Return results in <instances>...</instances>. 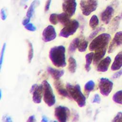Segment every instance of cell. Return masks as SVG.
<instances>
[{
	"instance_id": "cell-39",
	"label": "cell",
	"mask_w": 122,
	"mask_h": 122,
	"mask_svg": "<svg viewBox=\"0 0 122 122\" xmlns=\"http://www.w3.org/2000/svg\"><path fill=\"white\" fill-rule=\"evenodd\" d=\"M30 19L29 18H27L26 17V18H25L23 20H22V25H23L24 26L26 25V24H27L28 23H29L30 22Z\"/></svg>"
},
{
	"instance_id": "cell-32",
	"label": "cell",
	"mask_w": 122,
	"mask_h": 122,
	"mask_svg": "<svg viewBox=\"0 0 122 122\" xmlns=\"http://www.w3.org/2000/svg\"><path fill=\"white\" fill-rule=\"evenodd\" d=\"M6 43H4L1 49V53H0V69L2 67V64L3 63V61L4 59V53L5 51V49H6Z\"/></svg>"
},
{
	"instance_id": "cell-25",
	"label": "cell",
	"mask_w": 122,
	"mask_h": 122,
	"mask_svg": "<svg viewBox=\"0 0 122 122\" xmlns=\"http://www.w3.org/2000/svg\"><path fill=\"white\" fill-rule=\"evenodd\" d=\"M112 100L118 104H122V90L119 91L113 94Z\"/></svg>"
},
{
	"instance_id": "cell-27",
	"label": "cell",
	"mask_w": 122,
	"mask_h": 122,
	"mask_svg": "<svg viewBox=\"0 0 122 122\" xmlns=\"http://www.w3.org/2000/svg\"><path fill=\"white\" fill-rule=\"evenodd\" d=\"M99 21L98 17L96 15H93L89 21V25L93 29H95L99 24Z\"/></svg>"
},
{
	"instance_id": "cell-8",
	"label": "cell",
	"mask_w": 122,
	"mask_h": 122,
	"mask_svg": "<svg viewBox=\"0 0 122 122\" xmlns=\"http://www.w3.org/2000/svg\"><path fill=\"white\" fill-rule=\"evenodd\" d=\"M113 82L106 78H101L99 83L100 93L104 96H108L113 88Z\"/></svg>"
},
{
	"instance_id": "cell-34",
	"label": "cell",
	"mask_w": 122,
	"mask_h": 122,
	"mask_svg": "<svg viewBox=\"0 0 122 122\" xmlns=\"http://www.w3.org/2000/svg\"><path fill=\"white\" fill-rule=\"evenodd\" d=\"M112 122H122V112H119L112 120Z\"/></svg>"
},
{
	"instance_id": "cell-35",
	"label": "cell",
	"mask_w": 122,
	"mask_h": 122,
	"mask_svg": "<svg viewBox=\"0 0 122 122\" xmlns=\"http://www.w3.org/2000/svg\"><path fill=\"white\" fill-rule=\"evenodd\" d=\"M101 102V98L98 94H95L94 96L92 103H99Z\"/></svg>"
},
{
	"instance_id": "cell-30",
	"label": "cell",
	"mask_w": 122,
	"mask_h": 122,
	"mask_svg": "<svg viewBox=\"0 0 122 122\" xmlns=\"http://www.w3.org/2000/svg\"><path fill=\"white\" fill-rule=\"evenodd\" d=\"M105 30V28L103 27H98V28H96L95 30H94L89 35L88 37V39L89 40H92L97 36V35L100 32L103 31Z\"/></svg>"
},
{
	"instance_id": "cell-45",
	"label": "cell",
	"mask_w": 122,
	"mask_h": 122,
	"mask_svg": "<svg viewBox=\"0 0 122 122\" xmlns=\"http://www.w3.org/2000/svg\"><path fill=\"white\" fill-rule=\"evenodd\" d=\"M121 18H122V14H121Z\"/></svg>"
},
{
	"instance_id": "cell-18",
	"label": "cell",
	"mask_w": 122,
	"mask_h": 122,
	"mask_svg": "<svg viewBox=\"0 0 122 122\" xmlns=\"http://www.w3.org/2000/svg\"><path fill=\"white\" fill-rule=\"evenodd\" d=\"M106 51L107 49L95 51L93 59V63L94 65H97L99 62L102 60V59L105 55Z\"/></svg>"
},
{
	"instance_id": "cell-10",
	"label": "cell",
	"mask_w": 122,
	"mask_h": 122,
	"mask_svg": "<svg viewBox=\"0 0 122 122\" xmlns=\"http://www.w3.org/2000/svg\"><path fill=\"white\" fill-rule=\"evenodd\" d=\"M76 7V0H64L62 4L63 11L70 17L75 14Z\"/></svg>"
},
{
	"instance_id": "cell-14",
	"label": "cell",
	"mask_w": 122,
	"mask_h": 122,
	"mask_svg": "<svg viewBox=\"0 0 122 122\" xmlns=\"http://www.w3.org/2000/svg\"><path fill=\"white\" fill-rule=\"evenodd\" d=\"M54 85L55 88L56 89L59 94L63 97L69 98L70 99H71L69 94L67 90L64 88L62 83L60 81H59V80H55V81L54 82Z\"/></svg>"
},
{
	"instance_id": "cell-2",
	"label": "cell",
	"mask_w": 122,
	"mask_h": 122,
	"mask_svg": "<svg viewBox=\"0 0 122 122\" xmlns=\"http://www.w3.org/2000/svg\"><path fill=\"white\" fill-rule=\"evenodd\" d=\"M70 96L78 104L79 107L82 108L86 104V97L81 91V88L79 84L71 85L67 83L66 85Z\"/></svg>"
},
{
	"instance_id": "cell-41",
	"label": "cell",
	"mask_w": 122,
	"mask_h": 122,
	"mask_svg": "<svg viewBox=\"0 0 122 122\" xmlns=\"http://www.w3.org/2000/svg\"><path fill=\"white\" fill-rule=\"evenodd\" d=\"M4 119H5V120L4 121L6 122H12V120H11V118L9 116H5L4 117Z\"/></svg>"
},
{
	"instance_id": "cell-19",
	"label": "cell",
	"mask_w": 122,
	"mask_h": 122,
	"mask_svg": "<svg viewBox=\"0 0 122 122\" xmlns=\"http://www.w3.org/2000/svg\"><path fill=\"white\" fill-rule=\"evenodd\" d=\"M94 52L92 51L86 54L85 55V69L88 72L91 70V64L93 61Z\"/></svg>"
},
{
	"instance_id": "cell-22",
	"label": "cell",
	"mask_w": 122,
	"mask_h": 122,
	"mask_svg": "<svg viewBox=\"0 0 122 122\" xmlns=\"http://www.w3.org/2000/svg\"><path fill=\"white\" fill-rule=\"evenodd\" d=\"M80 41V39L78 38H74L71 41L68 47V51L69 53H73L76 50L78 47Z\"/></svg>"
},
{
	"instance_id": "cell-29",
	"label": "cell",
	"mask_w": 122,
	"mask_h": 122,
	"mask_svg": "<svg viewBox=\"0 0 122 122\" xmlns=\"http://www.w3.org/2000/svg\"><path fill=\"white\" fill-rule=\"evenodd\" d=\"M28 60L29 63H30L34 55V51L33 45L31 42L28 41Z\"/></svg>"
},
{
	"instance_id": "cell-44",
	"label": "cell",
	"mask_w": 122,
	"mask_h": 122,
	"mask_svg": "<svg viewBox=\"0 0 122 122\" xmlns=\"http://www.w3.org/2000/svg\"><path fill=\"white\" fill-rule=\"evenodd\" d=\"M0 99H1V97H2V92H1V91L0 90Z\"/></svg>"
},
{
	"instance_id": "cell-24",
	"label": "cell",
	"mask_w": 122,
	"mask_h": 122,
	"mask_svg": "<svg viewBox=\"0 0 122 122\" xmlns=\"http://www.w3.org/2000/svg\"><path fill=\"white\" fill-rule=\"evenodd\" d=\"M95 87V83L92 80H90L88 81L85 84L84 87V92L86 93V95L88 97L90 93L92 91Z\"/></svg>"
},
{
	"instance_id": "cell-28",
	"label": "cell",
	"mask_w": 122,
	"mask_h": 122,
	"mask_svg": "<svg viewBox=\"0 0 122 122\" xmlns=\"http://www.w3.org/2000/svg\"><path fill=\"white\" fill-rule=\"evenodd\" d=\"M88 42L85 40H82L81 41H80L78 49L79 51L81 52H85L88 47Z\"/></svg>"
},
{
	"instance_id": "cell-23",
	"label": "cell",
	"mask_w": 122,
	"mask_h": 122,
	"mask_svg": "<svg viewBox=\"0 0 122 122\" xmlns=\"http://www.w3.org/2000/svg\"><path fill=\"white\" fill-rule=\"evenodd\" d=\"M38 3H39V1L37 0H34L31 2L27 11L26 18L30 19V18L32 17L33 13L34 12L35 8Z\"/></svg>"
},
{
	"instance_id": "cell-11",
	"label": "cell",
	"mask_w": 122,
	"mask_h": 122,
	"mask_svg": "<svg viewBox=\"0 0 122 122\" xmlns=\"http://www.w3.org/2000/svg\"><path fill=\"white\" fill-rule=\"evenodd\" d=\"M57 36L54 27L52 25H48L43 30L42 33V40L45 42H49L54 40Z\"/></svg>"
},
{
	"instance_id": "cell-17",
	"label": "cell",
	"mask_w": 122,
	"mask_h": 122,
	"mask_svg": "<svg viewBox=\"0 0 122 122\" xmlns=\"http://www.w3.org/2000/svg\"><path fill=\"white\" fill-rule=\"evenodd\" d=\"M47 71L55 80H59L63 75L64 71L62 70H57L51 67L47 68Z\"/></svg>"
},
{
	"instance_id": "cell-21",
	"label": "cell",
	"mask_w": 122,
	"mask_h": 122,
	"mask_svg": "<svg viewBox=\"0 0 122 122\" xmlns=\"http://www.w3.org/2000/svg\"><path fill=\"white\" fill-rule=\"evenodd\" d=\"M77 68V63L76 60L72 56H70L68 59V70L72 73L75 72Z\"/></svg>"
},
{
	"instance_id": "cell-4",
	"label": "cell",
	"mask_w": 122,
	"mask_h": 122,
	"mask_svg": "<svg viewBox=\"0 0 122 122\" xmlns=\"http://www.w3.org/2000/svg\"><path fill=\"white\" fill-rule=\"evenodd\" d=\"M43 85V101L49 107L54 105L56 102V99L51 85L46 80L42 82Z\"/></svg>"
},
{
	"instance_id": "cell-7",
	"label": "cell",
	"mask_w": 122,
	"mask_h": 122,
	"mask_svg": "<svg viewBox=\"0 0 122 122\" xmlns=\"http://www.w3.org/2000/svg\"><path fill=\"white\" fill-rule=\"evenodd\" d=\"M70 111L69 109L64 106H57L54 110V116L58 121L66 122L69 117Z\"/></svg>"
},
{
	"instance_id": "cell-12",
	"label": "cell",
	"mask_w": 122,
	"mask_h": 122,
	"mask_svg": "<svg viewBox=\"0 0 122 122\" xmlns=\"http://www.w3.org/2000/svg\"><path fill=\"white\" fill-rule=\"evenodd\" d=\"M122 45V31L117 32L111 42L108 50V53H111L115 51L118 47Z\"/></svg>"
},
{
	"instance_id": "cell-15",
	"label": "cell",
	"mask_w": 122,
	"mask_h": 122,
	"mask_svg": "<svg viewBox=\"0 0 122 122\" xmlns=\"http://www.w3.org/2000/svg\"><path fill=\"white\" fill-rule=\"evenodd\" d=\"M111 62V58L109 56H107L97 64V71L99 72H105L107 71Z\"/></svg>"
},
{
	"instance_id": "cell-5",
	"label": "cell",
	"mask_w": 122,
	"mask_h": 122,
	"mask_svg": "<svg viewBox=\"0 0 122 122\" xmlns=\"http://www.w3.org/2000/svg\"><path fill=\"white\" fill-rule=\"evenodd\" d=\"M79 23L76 20H71L61 30L59 35L64 38H68L72 35L78 30Z\"/></svg>"
},
{
	"instance_id": "cell-36",
	"label": "cell",
	"mask_w": 122,
	"mask_h": 122,
	"mask_svg": "<svg viewBox=\"0 0 122 122\" xmlns=\"http://www.w3.org/2000/svg\"><path fill=\"white\" fill-rule=\"evenodd\" d=\"M0 17L1 20H5L7 18V15L6 12L3 9H1L0 10Z\"/></svg>"
},
{
	"instance_id": "cell-20",
	"label": "cell",
	"mask_w": 122,
	"mask_h": 122,
	"mask_svg": "<svg viewBox=\"0 0 122 122\" xmlns=\"http://www.w3.org/2000/svg\"><path fill=\"white\" fill-rule=\"evenodd\" d=\"M70 17V16L64 12L60 14H58V21L63 26H65L71 20Z\"/></svg>"
},
{
	"instance_id": "cell-16",
	"label": "cell",
	"mask_w": 122,
	"mask_h": 122,
	"mask_svg": "<svg viewBox=\"0 0 122 122\" xmlns=\"http://www.w3.org/2000/svg\"><path fill=\"white\" fill-rule=\"evenodd\" d=\"M122 67V51L119 52L115 57L114 61L111 66V69L115 71L119 70Z\"/></svg>"
},
{
	"instance_id": "cell-38",
	"label": "cell",
	"mask_w": 122,
	"mask_h": 122,
	"mask_svg": "<svg viewBox=\"0 0 122 122\" xmlns=\"http://www.w3.org/2000/svg\"><path fill=\"white\" fill-rule=\"evenodd\" d=\"M51 2V0H47V2L45 5V7H44V10L45 12L49 10L50 7Z\"/></svg>"
},
{
	"instance_id": "cell-42",
	"label": "cell",
	"mask_w": 122,
	"mask_h": 122,
	"mask_svg": "<svg viewBox=\"0 0 122 122\" xmlns=\"http://www.w3.org/2000/svg\"><path fill=\"white\" fill-rule=\"evenodd\" d=\"M48 121V119L47 118V117L45 116H43L42 117V119H41V122H47Z\"/></svg>"
},
{
	"instance_id": "cell-31",
	"label": "cell",
	"mask_w": 122,
	"mask_h": 122,
	"mask_svg": "<svg viewBox=\"0 0 122 122\" xmlns=\"http://www.w3.org/2000/svg\"><path fill=\"white\" fill-rule=\"evenodd\" d=\"M49 21L53 25L57 24L59 22L58 20V14H56V13L51 14L49 17Z\"/></svg>"
},
{
	"instance_id": "cell-9",
	"label": "cell",
	"mask_w": 122,
	"mask_h": 122,
	"mask_svg": "<svg viewBox=\"0 0 122 122\" xmlns=\"http://www.w3.org/2000/svg\"><path fill=\"white\" fill-rule=\"evenodd\" d=\"M30 93L32 94V101L36 104H39L41 102L42 94H43V85L42 84L38 85L34 84L30 89Z\"/></svg>"
},
{
	"instance_id": "cell-43",
	"label": "cell",
	"mask_w": 122,
	"mask_h": 122,
	"mask_svg": "<svg viewBox=\"0 0 122 122\" xmlns=\"http://www.w3.org/2000/svg\"><path fill=\"white\" fill-rule=\"evenodd\" d=\"M28 0H21V4H24V3H25Z\"/></svg>"
},
{
	"instance_id": "cell-3",
	"label": "cell",
	"mask_w": 122,
	"mask_h": 122,
	"mask_svg": "<svg viewBox=\"0 0 122 122\" xmlns=\"http://www.w3.org/2000/svg\"><path fill=\"white\" fill-rule=\"evenodd\" d=\"M111 39V36L108 33H103L99 35L93 39L91 42L89 46V50L93 51L107 49Z\"/></svg>"
},
{
	"instance_id": "cell-13",
	"label": "cell",
	"mask_w": 122,
	"mask_h": 122,
	"mask_svg": "<svg viewBox=\"0 0 122 122\" xmlns=\"http://www.w3.org/2000/svg\"><path fill=\"white\" fill-rule=\"evenodd\" d=\"M114 13V9L111 6H108L102 12L101 15L102 21L106 24H108Z\"/></svg>"
},
{
	"instance_id": "cell-26",
	"label": "cell",
	"mask_w": 122,
	"mask_h": 122,
	"mask_svg": "<svg viewBox=\"0 0 122 122\" xmlns=\"http://www.w3.org/2000/svg\"><path fill=\"white\" fill-rule=\"evenodd\" d=\"M120 19V17L116 16L113 19L110 25V29L112 31H114L118 29L119 25Z\"/></svg>"
},
{
	"instance_id": "cell-6",
	"label": "cell",
	"mask_w": 122,
	"mask_h": 122,
	"mask_svg": "<svg viewBox=\"0 0 122 122\" xmlns=\"http://www.w3.org/2000/svg\"><path fill=\"white\" fill-rule=\"evenodd\" d=\"M80 5L83 15L88 16L96 10L98 1L97 0H81Z\"/></svg>"
},
{
	"instance_id": "cell-37",
	"label": "cell",
	"mask_w": 122,
	"mask_h": 122,
	"mask_svg": "<svg viewBox=\"0 0 122 122\" xmlns=\"http://www.w3.org/2000/svg\"><path fill=\"white\" fill-rule=\"evenodd\" d=\"M122 75V70H120L119 71L115 72L112 76V79H117L119 78Z\"/></svg>"
},
{
	"instance_id": "cell-40",
	"label": "cell",
	"mask_w": 122,
	"mask_h": 122,
	"mask_svg": "<svg viewBox=\"0 0 122 122\" xmlns=\"http://www.w3.org/2000/svg\"><path fill=\"white\" fill-rule=\"evenodd\" d=\"M27 122H35L36 121V119H35V117L34 115H31L30 116L28 120L27 121Z\"/></svg>"
},
{
	"instance_id": "cell-33",
	"label": "cell",
	"mask_w": 122,
	"mask_h": 122,
	"mask_svg": "<svg viewBox=\"0 0 122 122\" xmlns=\"http://www.w3.org/2000/svg\"><path fill=\"white\" fill-rule=\"evenodd\" d=\"M24 28L27 30L30 31H34L36 30V27L31 23H29L24 26Z\"/></svg>"
},
{
	"instance_id": "cell-1",
	"label": "cell",
	"mask_w": 122,
	"mask_h": 122,
	"mask_svg": "<svg viewBox=\"0 0 122 122\" xmlns=\"http://www.w3.org/2000/svg\"><path fill=\"white\" fill-rule=\"evenodd\" d=\"M65 51V47L63 45L54 46L50 49L49 58L52 63L56 67L63 68L66 66Z\"/></svg>"
}]
</instances>
